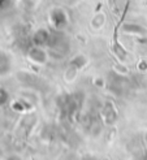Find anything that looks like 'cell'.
<instances>
[{
	"mask_svg": "<svg viewBox=\"0 0 147 160\" xmlns=\"http://www.w3.org/2000/svg\"><path fill=\"white\" fill-rule=\"evenodd\" d=\"M51 21L56 28H63L65 23H67L68 18H67V14H65V12L63 9L56 8V9H53L51 13Z\"/></svg>",
	"mask_w": 147,
	"mask_h": 160,
	"instance_id": "obj_1",
	"label": "cell"
},
{
	"mask_svg": "<svg viewBox=\"0 0 147 160\" xmlns=\"http://www.w3.org/2000/svg\"><path fill=\"white\" fill-rule=\"evenodd\" d=\"M33 39H34L35 44H44V43H47L48 41H50V34H48L47 30L40 29L34 34V38Z\"/></svg>",
	"mask_w": 147,
	"mask_h": 160,
	"instance_id": "obj_2",
	"label": "cell"
},
{
	"mask_svg": "<svg viewBox=\"0 0 147 160\" xmlns=\"http://www.w3.org/2000/svg\"><path fill=\"white\" fill-rule=\"evenodd\" d=\"M30 59L35 62H44L46 61V53L38 48V47H34L31 51H30Z\"/></svg>",
	"mask_w": 147,
	"mask_h": 160,
	"instance_id": "obj_3",
	"label": "cell"
},
{
	"mask_svg": "<svg viewBox=\"0 0 147 160\" xmlns=\"http://www.w3.org/2000/svg\"><path fill=\"white\" fill-rule=\"evenodd\" d=\"M124 30L126 31V33H138V34H143L144 33V30L142 29V26L134 25V23H125Z\"/></svg>",
	"mask_w": 147,
	"mask_h": 160,
	"instance_id": "obj_4",
	"label": "cell"
},
{
	"mask_svg": "<svg viewBox=\"0 0 147 160\" xmlns=\"http://www.w3.org/2000/svg\"><path fill=\"white\" fill-rule=\"evenodd\" d=\"M108 2H109V5L112 7L113 4H115V3H116V0H108Z\"/></svg>",
	"mask_w": 147,
	"mask_h": 160,
	"instance_id": "obj_5",
	"label": "cell"
}]
</instances>
